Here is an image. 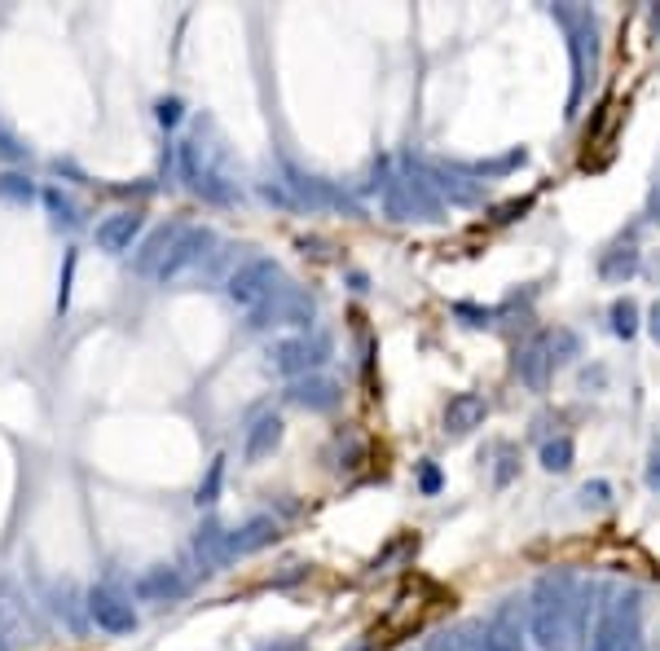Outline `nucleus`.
I'll return each instance as SVG.
<instances>
[{"label":"nucleus","mask_w":660,"mask_h":651,"mask_svg":"<svg viewBox=\"0 0 660 651\" xmlns=\"http://www.w3.org/2000/svg\"><path fill=\"white\" fill-rule=\"evenodd\" d=\"M577 634V586L568 572H546L528 590V643L537 651H572Z\"/></svg>","instance_id":"nucleus-1"},{"label":"nucleus","mask_w":660,"mask_h":651,"mask_svg":"<svg viewBox=\"0 0 660 651\" xmlns=\"http://www.w3.org/2000/svg\"><path fill=\"white\" fill-rule=\"evenodd\" d=\"M568 31V53H572V93H568V110L564 115L572 119L581 110V97H586V84L594 80V66H599V22H594L590 9H568L555 5L550 9Z\"/></svg>","instance_id":"nucleus-2"},{"label":"nucleus","mask_w":660,"mask_h":651,"mask_svg":"<svg viewBox=\"0 0 660 651\" xmlns=\"http://www.w3.org/2000/svg\"><path fill=\"white\" fill-rule=\"evenodd\" d=\"M282 286H286V278H282L278 260L251 256L247 264H238V269L229 273L225 295H229V304L234 308H242V313H260L264 304H273V295H278Z\"/></svg>","instance_id":"nucleus-3"},{"label":"nucleus","mask_w":660,"mask_h":651,"mask_svg":"<svg viewBox=\"0 0 660 651\" xmlns=\"http://www.w3.org/2000/svg\"><path fill=\"white\" fill-rule=\"evenodd\" d=\"M212 247H216V234L207 225H181V234H176L172 251H168V264L159 269V282H176L190 269H203V260L212 256Z\"/></svg>","instance_id":"nucleus-4"},{"label":"nucleus","mask_w":660,"mask_h":651,"mask_svg":"<svg viewBox=\"0 0 660 651\" xmlns=\"http://www.w3.org/2000/svg\"><path fill=\"white\" fill-rule=\"evenodd\" d=\"M418 172L427 176V185L440 194V203H454V207H471V203H480V194H484V181H476L467 168H458V163H427V159H418Z\"/></svg>","instance_id":"nucleus-5"},{"label":"nucleus","mask_w":660,"mask_h":651,"mask_svg":"<svg viewBox=\"0 0 660 651\" xmlns=\"http://www.w3.org/2000/svg\"><path fill=\"white\" fill-rule=\"evenodd\" d=\"M326 348H330L326 339H304V335L278 339V344L269 348V366L295 383V379H304V374H313V366H322Z\"/></svg>","instance_id":"nucleus-6"},{"label":"nucleus","mask_w":660,"mask_h":651,"mask_svg":"<svg viewBox=\"0 0 660 651\" xmlns=\"http://www.w3.org/2000/svg\"><path fill=\"white\" fill-rule=\"evenodd\" d=\"M84 608H88V621H93L102 634H132V630H137V608H132L124 594H115L106 586L88 590Z\"/></svg>","instance_id":"nucleus-7"},{"label":"nucleus","mask_w":660,"mask_h":651,"mask_svg":"<svg viewBox=\"0 0 660 651\" xmlns=\"http://www.w3.org/2000/svg\"><path fill=\"white\" fill-rule=\"evenodd\" d=\"M634 621H638V594L630 590L603 608L599 625H594V634H590V651H625V634H630Z\"/></svg>","instance_id":"nucleus-8"},{"label":"nucleus","mask_w":660,"mask_h":651,"mask_svg":"<svg viewBox=\"0 0 660 651\" xmlns=\"http://www.w3.org/2000/svg\"><path fill=\"white\" fill-rule=\"evenodd\" d=\"M524 638H528V616L520 608V599H506L484 621V651H524Z\"/></svg>","instance_id":"nucleus-9"},{"label":"nucleus","mask_w":660,"mask_h":651,"mask_svg":"<svg viewBox=\"0 0 660 651\" xmlns=\"http://www.w3.org/2000/svg\"><path fill=\"white\" fill-rule=\"evenodd\" d=\"M550 374H555V352H550V330H542V335H533L520 352H515V379H520L528 392H546Z\"/></svg>","instance_id":"nucleus-10"},{"label":"nucleus","mask_w":660,"mask_h":651,"mask_svg":"<svg viewBox=\"0 0 660 651\" xmlns=\"http://www.w3.org/2000/svg\"><path fill=\"white\" fill-rule=\"evenodd\" d=\"M132 594H137V603H176L185 594V577L172 564H154L132 581Z\"/></svg>","instance_id":"nucleus-11"},{"label":"nucleus","mask_w":660,"mask_h":651,"mask_svg":"<svg viewBox=\"0 0 660 651\" xmlns=\"http://www.w3.org/2000/svg\"><path fill=\"white\" fill-rule=\"evenodd\" d=\"M194 559H198V564H203L207 572L229 568V564H234V559H238V555H234V533L207 520V524L194 533Z\"/></svg>","instance_id":"nucleus-12"},{"label":"nucleus","mask_w":660,"mask_h":651,"mask_svg":"<svg viewBox=\"0 0 660 651\" xmlns=\"http://www.w3.org/2000/svg\"><path fill=\"white\" fill-rule=\"evenodd\" d=\"M489 418V401L480 392H454L445 405V432L449 436H471Z\"/></svg>","instance_id":"nucleus-13"},{"label":"nucleus","mask_w":660,"mask_h":651,"mask_svg":"<svg viewBox=\"0 0 660 651\" xmlns=\"http://www.w3.org/2000/svg\"><path fill=\"white\" fill-rule=\"evenodd\" d=\"M286 396H291L295 405H304V410L326 414V410H335V405L344 401V388H339L335 379H326V374H304V379L291 383V392Z\"/></svg>","instance_id":"nucleus-14"},{"label":"nucleus","mask_w":660,"mask_h":651,"mask_svg":"<svg viewBox=\"0 0 660 651\" xmlns=\"http://www.w3.org/2000/svg\"><path fill=\"white\" fill-rule=\"evenodd\" d=\"M141 225H146V216L132 207V212H115V216H106L102 225H97V247L106 251V256H124V251L132 247V238L141 234Z\"/></svg>","instance_id":"nucleus-15"},{"label":"nucleus","mask_w":660,"mask_h":651,"mask_svg":"<svg viewBox=\"0 0 660 651\" xmlns=\"http://www.w3.org/2000/svg\"><path fill=\"white\" fill-rule=\"evenodd\" d=\"M282 418L278 414H256L251 418V427H247V440H242V458L247 462H264L273 454V449L282 445Z\"/></svg>","instance_id":"nucleus-16"},{"label":"nucleus","mask_w":660,"mask_h":651,"mask_svg":"<svg viewBox=\"0 0 660 651\" xmlns=\"http://www.w3.org/2000/svg\"><path fill=\"white\" fill-rule=\"evenodd\" d=\"M176 234H181V225H159L146 242H141V251H137V260H132V269H137L141 278H159V269L168 264V251H172Z\"/></svg>","instance_id":"nucleus-17"},{"label":"nucleus","mask_w":660,"mask_h":651,"mask_svg":"<svg viewBox=\"0 0 660 651\" xmlns=\"http://www.w3.org/2000/svg\"><path fill=\"white\" fill-rule=\"evenodd\" d=\"M638 264H643V256H638L634 242H616V247H608L599 256V278L603 282H625L638 273Z\"/></svg>","instance_id":"nucleus-18"},{"label":"nucleus","mask_w":660,"mask_h":651,"mask_svg":"<svg viewBox=\"0 0 660 651\" xmlns=\"http://www.w3.org/2000/svg\"><path fill=\"white\" fill-rule=\"evenodd\" d=\"M269 542H278V520L273 515H256V520L234 528V555H256Z\"/></svg>","instance_id":"nucleus-19"},{"label":"nucleus","mask_w":660,"mask_h":651,"mask_svg":"<svg viewBox=\"0 0 660 651\" xmlns=\"http://www.w3.org/2000/svg\"><path fill=\"white\" fill-rule=\"evenodd\" d=\"M577 462V445H572V436H550L542 445V467L550 476H564V471Z\"/></svg>","instance_id":"nucleus-20"},{"label":"nucleus","mask_w":660,"mask_h":651,"mask_svg":"<svg viewBox=\"0 0 660 651\" xmlns=\"http://www.w3.org/2000/svg\"><path fill=\"white\" fill-rule=\"evenodd\" d=\"M0 198L5 203H18V207H27L31 198H36V185H31V176H22V172H0Z\"/></svg>","instance_id":"nucleus-21"},{"label":"nucleus","mask_w":660,"mask_h":651,"mask_svg":"<svg viewBox=\"0 0 660 651\" xmlns=\"http://www.w3.org/2000/svg\"><path fill=\"white\" fill-rule=\"evenodd\" d=\"M608 317H612V335L616 339H634L638 335V304L625 295V300H616L608 308Z\"/></svg>","instance_id":"nucleus-22"},{"label":"nucleus","mask_w":660,"mask_h":651,"mask_svg":"<svg viewBox=\"0 0 660 651\" xmlns=\"http://www.w3.org/2000/svg\"><path fill=\"white\" fill-rule=\"evenodd\" d=\"M493 454H498V471H493V484H498V489H506V484L515 480V471H520V449H515L511 440H498V445H493Z\"/></svg>","instance_id":"nucleus-23"},{"label":"nucleus","mask_w":660,"mask_h":651,"mask_svg":"<svg viewBox=\"0 0 660 651\" xmlns=\"http://www.w3.org/2000/svg\"><path fill=\"white\" fill-rule=\"evenodd\" d=\"M44 203H49V212H53V220H58V225H80V207L71 203V198H66L58 185H49V190H44Z\"/></svg>","instance_id":"nucleus-24"},{"label":"nucleus","mask_w":660,"mask_h":651,"mask_svg":"<svg viewBox=\"0 0 660 651\" xmlns=\"http://www.w3.org/2000/svg\"><path fill=\"white\" fill-rule=\"evenodd\" d=\"M550 352H555V366H564V361H577L581 339L572 335V330H555V335H550Z\"/></svg>","instance_id":"nucleus-25"},{"label":"nucleus","mask_w":660,"mask_h":651,"mask_svg":"<svg viewBox=\"0 0 660 651\" xmlns=\"http://www.w3.org/2000/svg\"><path fill=\"white\" fill-rule=\"evenodd\" d=\"M220 480H225V458H216L212 467H207V480L198 484V506H212L216 502V493H220Z\"/></svg>","instance_id":"nucleus-26"},{"label":"nucleus","mask_w":660,"mask_h":651,"mask_svg":"<svg viewBox=\"0 0 660 651\" xmlns=\"http://www.w3.org/2000/svg\"><path fill=\"white\" fill-rule=\"evenodd\" d=\"M581 506H590V511H599V506H608L612 502V484L608 480H590V484H581Z\"/></svg>","instance_id":"nucleus-27"},{"label":"nucleus","mask_w":660,"mask_h":651,"mask_svg":"<svg viewBox=\"0 0 660 651\" xmlns=\"http://www.w3.org/2000/svg\"><path fill=\"white\" fill-rule=\"evenodd\" d=\"M440 484H445V480H440L436 462H418V493H423V498H436Z\"/></svg>","instance_id":"nucleus-28"},{"label":"nucleus","mask_w":660,"mask_h":651,"mask_svg":"<svg viewBox=\"0 0 660 651\" xmlns=\"http://www.w3.org/2000/svg\"><path fill=\"white\" fill-rule=\"evenodd\" d=\"M454 313L467 317V326H489V322H493L489 308H476V304H454Z\"/></svg>","instance_id":"nucleus-29"},{"label":"nucleus","mask_w":660,"mask_h":651,"mask_svg":"<svg viewBox=\"0 0 660 651\" xmlns=\"http://www.w3.org/2000/svg\"><path fill=\"white\" fill-rule=\"evenodd\" d=\"M154 110H159V124H163V128L181 124V102H176V97H163V102L154 106Z\"/></svg>","instance_id":"nucleus-30"},{"label":"nucleus","mask_w":660,"mask_h":651,"mask_svg":"<svg viewBox=\"0 0 660 651\" xmlns=\"http://www.w3.org/2000/svg\"><path fill=\"white\" fill-rule=\"evenodd\" d=\"M71 273H75V256H66L62 286H58V313H66V304H71Z\"/></svg>","instance_id":"nucleus-31"},{"label":"nucleus","mask_w":660,"mask_h":651,"mask_svg":"<svg viewBox=\"0 0 660 651\" xmlns=\"http://www.w3.org/2000/svg\"><path fill=\"white\" fill-rule=\"evenodd\" d=\"M647 489H660V436L652 440V454H647Z\"/></svg>","instance_id":"nucleus-32"},{"label":"nucleus","mask_w":660,"mask_h":651,"mask_svg":"<svg viewBox=\"0 0 660 651\" xmlns=\"http://www.w3.org/2000/svg\"><path fill=\"white\" fill-rule=\"evenodd\" d=\"M0 159H27V146H18L5 128H0Z\"/></svg>","instance_id":"nucleus-33"},{"label":"nucleus","mask_w":660,"mask_h":651,"mask_svg":"<svg viewBox=\"0 0 660 651\" xmlns=\"http://www.w3.org/2000/svg\"><path fill=\"white\" fill-rule=\"evenodd\" d=\"M647 335H652L656 344H660V300L652 304V313H647Z\"/></svg>","instance_id":"nucleus-34"},{"label":"nucleus","mask_w":660,"mask_h":651,"mask_svg":"<svg viewBox=\"0 0 660 651\" xmlns=\"http://www.w3.org/2000/svg\"><path fill=\"white\" fill-rule=\"evenodd\" d=\"M647 216H652V220H660V185L652 190V198H647Z\"/></svg>","instance_id":"nucleus-35"},{"label":"nucleus","mask_w":660,"mask_h":651,"mask_svg":"<svg viewBox=\"0 0 660 651\" xmlns=\"http://www.w3.org/2000/svg\"><path fill=\"white\" fill-rule=\"evenodd\" d=\"M0 651H9V634H5V625H0Z\"/></svg>","instance_id":"nucleus-36"}]
</instances>
